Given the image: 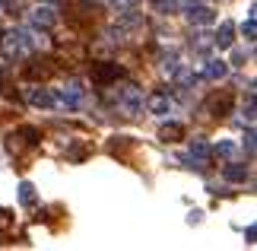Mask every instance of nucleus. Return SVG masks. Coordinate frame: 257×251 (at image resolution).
<instances>
[{"mask_svg": "<svg viewBox=\"0 0 257 251\" xmlns=\"http://www.w3.org/2000/svg\"><path fill=\"white\" fill-rule=\"evenodd\" d=\"M117 108H121L127 118H134V115L143 108V96H140V89H137V86H127L124 93H121V99H117Z\"/></svg>", "mask_w": 257, "mask_h": 251, "instance_id": "nucleus-1", "label": "nucleus"}, {"mask_svg": "<svg viewBox=\"0 0 257 251\" xmlns=\"http://www.w3.org/2000/svg\"><path fill=\"white\" fill-rule=\"evenodd\" d=\"M117 76H121V67H117V64H111V61L92 64V83L108 86V83H111V79H117Z\"/></svg>", "mask_w": 257, "mask_h": 251, "instance_id": "nucleus-2", "label": "nucleus"}, {"mask_svg": "<svg viewBox=\"0 0 257 251\" xmlns=\"http://www.w3.org/2000/svg\"><path fill=\"white\" fill-rule=\"evenodd\" d=\"M187 19H191L194 26H213L216 23V13L210 7H203V4H191V10H187Z\"/></svg>", "mask_w": 257, "mask_h": 251, "instance_id": "nucleus-3", "label": "nucleus"}, {"mask_svg": "<svg viewBox=\"0 0 257 251\" xmlns=\"http://www.w3.org/2000/svg\"><path fill=\"white\" fill-rule=\"evenodd\" d=\"M54 23H57V13L51 7H35L32 10V26L35 29H51Z\"/></svg>", "mask_w": 257, "mask_h": 251, "instance_id": "nucleus-4", "label": "nucleus"}, {"mask_svg": "<svg viewBox=\"0 0 257 251\" xmlns=\"http://www.w3.org/2000/svg\"><path fill=\"white\" fill-rule=\"evenodd\" d=\"M232 42H235V23H225L219 26V32H216V38H213V45L216 48H232Z\"/></svg>", "mask_w": 257, "mask_h": 251, "instance_id": "nucleus-5", "label": "nucleus"}, {"mask_svg": "<svg viewBox=\"0 0 257 251\" xmlns=\"http://www.w3.org/2000/svg\"><path fill=\"white\" fill-rule=\"evenodd\" d=\"M146 108H150L153 115H169L172 112V102H169V96H165V93H156V96H150Z\"/></svg>", "mask_w": 257, "mask_h": 251, "instance_id": "nucleus-6", "label": "nucleus"}, {"mask_svg": "<svg viewBox=\"0 0 257 251\" xmlns=\"http://www.w3.org/2000/svg\"><path fill=\"white\" fill-rule=\"evenodd\" d=\"M181 137H184V127L175 124V121L159 127V140H165V143H175V140H181Z\"/></svg>", "mask_w": 257, "mask_h": 251, "instance_id": "nucleus-7", "label": "nucleus"}, {"mask_svg": "<svg viewBox=\"0 0 257 251\" xmlns=\"http://www.w3.org/2000/svg\"><path fill=\"white\" fill-rule=\"evenodd\" d=\"M191 156H194L197 162H200V165L206 169V162H210V156H213V149L206 146L203 140H194V143H191Z\"/></svg>", "mask_w": 257, "mask_h": 251, "instance_id": "nucleus-8", "label": "nucleus"}, {"mask_svg": "<svg viewBox=\"0 0 257 251\" xmlns=\"http://www.w3.org/2000/svg\"><path fill=\"white\" fill-rule=\"evenodd\" d=\"M225 73H229L225 61H206V67H203V76H206V79H222Z\"/></svg>", "mask_w": 257, "mask_h": 251, "instance_id": "nucleus-9", "label": "nucleus"}, {"mask_svg": "<svg viewBox=\"0 0 257 251\" xmlns=\"http://www.w3.org/2000/svg\"><path fill=\"white\" fill-rule=\"evenodd\" d=\"M29 102L35 108H51L54 105V93H48V89H35L32 96H29Z\"/></svg>", "mask_w": 257, "mask_h": 251, "instance_id": "nucleus-10", "label": "nucleus"}, {"mask_svg": "<svg viewBox=\"0 0 257 251\" xmlns=\"http://www.w3.org/2000/svg\"><path fill=\"white\" fill-rule=\"evenodd\" d=\"M35 200H38L35 185L32 182H23V185H19V204H23V207H35Z\"/></svg>", "mask_w": 257, "mask_h": 251, "instance_id": "nucleus-11", "label": "nucleus"}, {"mask_svg": "<svg viewBox=\"0 0 257 251\" xmlns=\"http://www.w3.org/2000/svg\"><path fill=\"white\" fill-rule=\"evenodd\" d=\"M222 178H225V182H235V185H238V182H244V178H248V165H225V169H222Z\"/></svg>", "mask_w": 257, "mask_h": 251, "instance_id": "nucleus-12", "label": "nucleus"}, {"mask_svg": "<svg viewBox=\"0 0 257 251\" xmlns=\"http://www.w3.org/2000/svg\"><path fill=\"white\" fill-rule=\"evenodd\" d=\"M210 108H213V112H216V115H219V118H225V115H229V112H232V96H229V93H225L222 99H213V105H210Z\"/></svg>", "mask_w": 257, "mask_h": 251, "instance_id": "nucleus-13", "label": "nucleus"}, {"mask_svg": "<svg viewBox=\"0 0 257 251\" xmlns=\"http://www.w3.org/2000/svg\"><path fill=\"white\" fill-rule=\"evenodd\" d=\"M89 149H92L89 143H76V146H70V149H67V159L80 162V159H86V156H89Z\"/></svg>", "mask_w": 257, "mask_h": 251, "instance_id": "nucleus-14", "label": "nucleus"}, {"mask_svg": "<svg viewBox=\"0 0 257 251\" xmlns=\"http://www.w3.org/2000/svg\"><path fill=\"white\" fill-rule=\"evenodd\" d=\"M241 32H244V38H248V42H254V35H257V16H254V10L248 13V19H244Z\"/></svg>", "mask_w": 257, "mask_h": 251, "instance_id": "nucleus-15", "label": "nucleus"}, {"mask_svg": "<svg viewBox=\"0 0 257 251\" xmlns=\"http://www.w3.org/2000/svg\"><path fill=\"white\" fill-rule=\"evenodd\" d=\"M156 10L162 16H175L178 13V0H156Z\"/></svg>", "mask_w": 257, "mask_h": 251, "instance_id": "nucleus-16", "label": "nucleus"}, {"mask_svg": "<svg viewBox=\"0 0 257 251\" xmlns=\"http://www.w3.org/2000/svg\"><path fill=\"white\" fill-rule=\"evenodd\" d=\"M48 73H51V67H45V64H32V67L26 70L29 79H38V76H48Z\"/></svg>", "mask_w": 257, "mask_h": 251, "instance_id": "nucleus-17", "label": "nucleus"}, {"mask_svg": "<svg viewBox=\"0 0 257 251\" xmlns=\"http://www.w3.org/2000/svg\"><path fill=\"white\" fill-rule=\"evenodd\" d=\"M216 156H235V143H229V140H222V143H216V149H213Z\"/></svg>", "mask_w": 257, "mask_h": 251, "instance_id": "nucleus-18", "label": "nucleus"}, {"mask_svg": "<svg viewBox=\"0 0 257 251\" xmlns=\"http://www.w3.org/2000/svg\"><path fill=\"white\" fill-rule=\"evenodd\" d=\"M10 223H13V216H10V210L0 207V229H10Z\"/></svg>", "mask_w": 257, "mask_h": 251, "instance_id": "nucleus-19", "label": "nucleus"}, {"mask_svg": "<svg viewBox=\"0 0 257 251\" xmlns=\"http://www.w3.org/2000/svg\"><path fill=\"white\" fill-rule=\"evenodd\" d=\"M244 149H248V156L254 153V130H248V137H244Z\"/></svg>", "mask_w": 257, "mask_h": 251, "instance_id": "nucleus-20", "label": "nucleus"}, {"mask_svg": "<svg viewBox=\"0 0 257 251\" xmlns=\"http://www.w3.org/2000/svg\"><path fill=\"white\" fill-rule=\"evenodd\" d=\"M0 7H4L7 13H16V0H0Z\"/></svg>", "mask_w": 257, "mask_h": 251, "instance_id": "nucleus-21", "label": "nucleus"}, {"mask_svg": "<svg viewBox=\"0 0 257 251\" xmlns=\"http://www.w3.org/2000/svg\"><path fill=\"white\" fill-rule=\"evenodd\" d=\"M117 7H134V4H140V0H114Z\"/></svg>", "mask_w": 257, "mask_h": 251, "instance_id": "nucleus-22", "label": "nucleus"}, {"mask_svg": "<svg viewBox=\"0 0 257 251\" xmlns=\"http://www.w3.org/2000/svg\"><path fill=\"white\" fill-rule=\"evenodd\" d=\"M48 4H57V0H48Z\"/></svg>", "mask_w": 257, "mask_h": 251, "instance_id": "nucleus-23", "label": "nucleus"}, {"mask_svg": "<svg viewBox=\"0 0 257 251\" xmlns=\"http://www.w3.org/2000/svg\"><path fill=\"white\" fill-rule=\"evenodd\" d=\"M191 4H197V0H191Z\"/></svg>", "mask_w": 257, "mask_h": 251, "instance_id": "nucleus-24", "label": "nucleus"}]
</instances>
